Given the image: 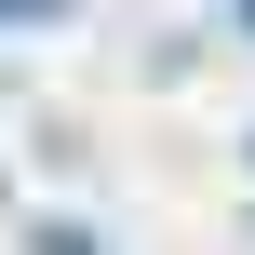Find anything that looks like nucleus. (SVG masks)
Masks as SVG:
<instances>
[{
	"mask_svg": "<svg viewBox=\"0 0 255 255\" xmlns=\"http://www.w3.org/2000/svg\"><path fill=\"white\" fill-rule=\"evenodd\" d=\"M27 255H108V242H94L81 215H40V242H27Z\"/></svg>",
	"mask_w": 255,
	"mask_h": 255,
	"instance_id": "obj_1",
	"label": "nucleus"
},
{
	"mask_svg": "<svg viewBox=\"0 0 255 255\" xmlns=\"http://www.w3.org/2000/svg\"><path fill=\"white\" fill-rule=\"evenodd\" d=\"M242 161H255V134H242Z\"/></svg>",
	"mask_w": 255,
	"mask_h": 255,
	"instance_id": "obj_4",
	"label": "nucleus"
},
{
	"mask_svg": "<svg viewBox=\"0 0 255 255\" xmlns=\"http://www.w3.org/2000/svg\"><path fill=\"white\" fill-rule=\"evenodd\" d=\"M229 27H242V40H255V0H229Z\"/></svg>",
	"mask_w": 255,
	"mask_h": 255,
	"instance_id": "obj_3",
	"label": "nucleus"
},
{
	"mask_svg": "<svg viewBox=\"0 0 255 255\" xmlns=\"http://www.w3.org/2000/svg\"><path fill=\"white\" fill-rule=\"evenodd\" d=\"M54 13H67V0H0V27H54Z\"/></svg>",
	"mask_w": 255,
	"mask_h": 255,
	"instance_id": "obj_2",
	"label": "nucleus"
}]
</instances>
